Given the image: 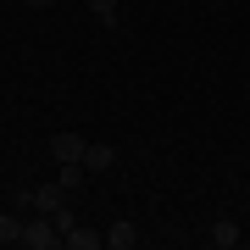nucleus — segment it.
I'll return each mask as SVG.
<instances>
[{
  "instance_id": "f8f14e48",
  "label": "nucleus",
  "mask_w": 250,
  "mask_h": 250,
  "mask_svg": "<svg viewBox=\"0 0 250 250\" xmlns=\"http://www.w3.org/2000/svg\"><path fill=\"white\" fill-rule=\"evenodd\" d=\"M178 6H184V0H178Z\"/></svg>"
},
{
  "instance_id": "7ed1b4c3",
  "label": "nucleus",
  "mask_w": 250,
  "mask_h": 250,
  "mask_svg": "<svg viewBox=\"0 0 250 250\" xmlns=\"http://www.w3.org/2000/svg\"><path fill=\"white\" fill-rule=\"evenodd\" d=\"M239 239H245V233H239V223H233V217H217V223H211V245H217V250H233Z\"/></svg>"
},
{
  "instance_id": "9d476101",
  "label": "nucleus",
  "mask_w": 250,
  "mask_h": 250,
  "mask_svg": "<svg viewBox=\"0 0 250 250\" xmlns=\"http://www.w3.org/2000/svg\"><path fill=\"white\" fill-rule=\"evenodd\" d=\"M28 6H56V0H28Z\"/></svg>"
},
{
  "instance_id": "f257e3e1",
  "label": "nucleus",
  "mask_w": 250,
  "mask_h": 250,
  "mask_svg": "<svg viewBox=\"0 0 250 250\" xmlns=\"http://www.w3.org/2000/svg\"><path fill=\"white\" fill-rule=\"evenodd\" d=\"M22 245H28V250H56V245H62V228H56V217H45V211H28Z\"/></svg>"
},
{
  "instance_id": "1a4fd4ad",
  "label": "nucleus",
  "mask_w": 250,
  "mask_h": 250,
  "mask_svg": "<svg viewBox=\"0 0 250 250\" xmlns=\"http://www.w3.org/2000/svg\"><path fill=\"white\" fill-rule=\"evenodd\" d=\"M56 184H62L67 195H78V189H83V161H62V172H56Z\"/></svg>"
},
{
  "instance_id": "39448f33",
  "label": "nucleus",
  "mask_w": 250,
  "mask_h": 250,
  "mask_svg": "<svg viewBox=\"0 0 250 250\" xmlns=\"http://www.w3.org/2000/svg\"><path fill=\"white\" fill-rule=\"evenodd\" d=\"M22 228H28L22 211H0V245H22Z\"/></svg>"
},
{
  "instance_id": "423d86ee",
  "label": "nucleus",
  "mask_w": 250,
  "mask_h": 250,
  "mask_svg": "<svg viewBox=\"0 0 250 250\" xmlns=\"http://www.w3.org/2000/svg\"><path fill=\"white\" fill-rule=\"evenodd\" d=\"M106 167H117V150L111 145H89L83 150V172H106Z\"/></svg>"
},
{
  "instance_id": "6e6552de",
  "label": "nucleus",
  "mask_w": 250,
  "mask_h": 250,
  "mask_svg": "<svg viewBox=\"0 0 250 250\" xmlns=\"http://www.w3.org/2000/svg\"><path fill=\"white\" fill-rule=\"evenodd\" d=\"M89 11H95L100 28H117V22H123V0H89Z\"/></svg>"
},
{
  "instance_id": "20e7f679",
  "label": "nucleus",
  "mask_w": 250,
  "mask_h": 250,
  "mask_svg": "<svg viewBox=\"0 0 250 250\" xmlns=\"http://www.w3.org/2000/svg\"><path fill=\"white\" fill-rule=\"evenodd\" d=\"M139 245V228L134 223H111L106 228V250H134Z\"/></svg>"
},
{
  "instance_id": "f03ea898",
  "label": "nucleus",
  "mask_w": 250,
  "mask_h": 250,
  "mask_svg": "<svg viewBox=\"0 0 250 250\" xmlns=\"http://www.w3.org/2000/svg\"><path fill=\"white\" fill-rule=\"evenodd\" d=\"M83 150H89L83 134H50V156L56 161H83Z\"/></svg>"
},
{
  "instance_id": "9b49d317",
  "label": "nucleus",
  "mask_w": 250,
  "mask_h": 250,
  "mask_svg": "<svg viewBox=\"0 0 250 250\" xmlns=\"http://www.w3.org/2000/svg\"><path fill=\"white\" fill-rule=\"evenodd\" d=\"M206 6H228V0H206Z\"/></svg>"
},
{
  "instance_id": "0eeeda50",
  "label": "nucleus",
  "mask_w": 250,
  "mask_h": 250,
  "mask_svg": "<svg viewBox=\"0 0 250 250\" xmlns=\"http://www.w3.org/2000/svg\"><path fill=\"white\" fill-rule=\"evenodd\" d=\"M62 245H72V250H100V245H106V233H89V228L72 223V228L62 233Z\"/></svg>"
}]
</instances>
